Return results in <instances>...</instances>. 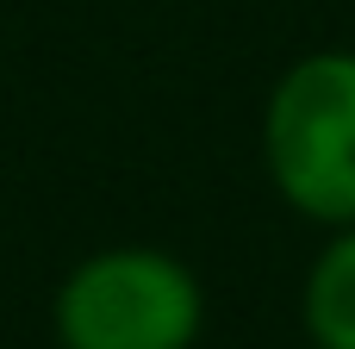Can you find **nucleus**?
Listing matches in <instances>:
<instances>
[{
	"mask_svg": "<svg viewBox=\"0 0 355 349\" xmlns=\"http://www.w3.org/2000/svg\"><path fill=\"white\" fill-rule=\"evenodd\" d=\"M256 137L262 175L293 219L355 225V44L300 50L275 75Z\"/></svg>",
	"mask_w": 355,
	"mask_h": 349,
	"instance_id": "obj_1",
	"label": "nucleus"
},
{
	"mask_svg": "<svg viewBox=\"0 0 355 349\" xmlns=\"http://www.w3.org/2000/svg\"><path fill=\"white\" fill-rule=\"evenodd\" d=\"M206 281L168 244H100L50 293L56 349H200Z\"/></svg>",
	"mask_w": 355,
	"mask_h": 349,
	"instance_id": "obj_2",
	"label": "nucleus"
},
{
	"mask_svg": "<svg viewBox=\"0 0 355 349\" xmlns=\"http://www.w3.org/2000/svg\"><path fill=\"white\" fill-rule=\"evenodd\" d=\"M300 331L312 349H355V225H331L300 275Z\"/></svg>",
	"mask_w": 355,
	"mask_h": 349,
	"instance_id": "obj_3",
	"label": "nucleus"
}]
</instances>
